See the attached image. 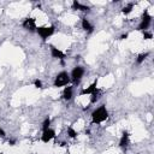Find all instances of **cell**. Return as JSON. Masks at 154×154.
Segmentation results:
<instances>
[{
  "label": "cell",
  "instance_id": "1",
  "mask_svg": "<svg viewBox=\"0 0 154 154\" xmlns=\"http://www.w3.org/2000/svg\"><path fill=\"white\" fill-rule=\"evenodd\" d=\"M107 118H108V112L106 109V106H103V105L97 107L96 109H94L91 113V122L94 124H100V123L105 122Z\"/></svg>",
  "mask_w": 154,
  "mask_h": 154
},
{
  "label": "cell",
  "instance_id": "2",
  "mask_svg": "<svg viewBox=\"0 0 154 154\" xmlns=\"http://www.w3.org/2000/svg\"><path fill=\"white\" fill-rule=\"evenodd\" d=\"M70 81H71L70 75H69L67 72H65V71H61V72H59V73L55 76V78H54V83H53V84H54V87L60 88V87L67 85Z\"/></svg>",
  "mask_w": 154,
  "mask_h": 154
},
{
  "label": "cell",
  "instance_id": "3",
  "mask_svg": "<svg viewBox=\"0 0 154 154\" xmlns=\"http://www.w3.org/2000/svg\"><path fill=\"white\" fill-rule=\"evenodd\" d=\"M36 32L38 34V36L42 40H47L49 36H52L54 34V26L49 25V26H37L36 28Z\"/></svg>",
  "mask_w": 154,
  "mask_h": 154
},
{
  "label": "cell",
  "instance_id": "4",
  "mask_svg": "<svg viewBox=\"0 0 154 154\" xmlns=\"http://www.w3.org/2000/svg\"><path fill=\"white\" fill-rule=\"evenodd\" d=\"M150 22H152V16H150V14L148 13V11L146 10V11L143 12V14H142V19H141V23H140L138 26H137V30H140V31H146V30L149 28Z\"/></svg>",
  "mask_w": 154,
  "mask_h": 154
},
{
  "label": "cell",
  "instance_id": "5",
  "mask_svg": "<svg viewBox=\"0 0 154 154\" xmlns=\"http://www.w3.org/2000/svg\"><path fill=\"white\" fill-rule=\"evenodd\" d=\"M83 75H84V69H83L82 66H76V67H73V70L71 71L70 78H71L73 82H79L81 78L83 77Z\"/></svg>",
  "mask_w": 154,
  "mask_h": 154
},
{
  "label": "cell",
  "instance_id": "6",
  "mask_svg": "<svg viewBox=\"0 0 154 154\" xmlns=\"http://www.w3.org/2000/svg\"><path fill=\"white\" fill-rule=\"evenodd\" d=\"M54 137H55V131L52 130V129H47V130H43L42 136H41V141H42L43 143H48V142L52 141Z\"/></svg>",
  "mask_w": 154,
  "mask_h": 154
},
{
  "label": "cell",
  "instance_id": "7",
  "mask_svg": "<svg viewBox=\"0 0 154 154\" xmlns=\"http://www.w3.org/2000/svg\"><path fill=\"white\" fill-rule=\"evenodd\" d=\"M23 28L24 29H26V30H29V31H36V22H35V19L34 18H26V19H24V22H23Z\"/></svg>",
  "mask_w": 154,
  "mask_h": 154
},
{
  "label": "cell",
  "instance_id": "8",
  "mask_svg": "<svg viewBox=\"0 0 154 154\" xmlns=\"http://www.w3.org/2000/svg\"><path fill=\"white\" fill-rule=\"evenodd\" d=\"M51 54H52V57L55 58V59H60V60H63V59L65 58L64 52H61L60 49H58V48L54 47V46H51Z\"/></svg>",
  "mask_w": 154,
  "mask_h": 154
},
{
  "label": "cell",
  "instance_id": "9",
  "mask_svg": "<svg viewBox=\"0 0 154 154\" xmlns=\"http://www.w3.org/2000/svg\"><path fill=\"white\" fill-rule=\"evenodd\" d=\"M129 144V132L128 131H123L122 134V137H120V141H119V147L125 149Z\"/></svg>",
  "mask_w": 154,
  "mask_h": 154
},
{
  "label": "cell",
  "instance_id": "10",
  "mask_svg": "<svg viewBox=\"0 0 154 154\" xmlns=\"http://www.w3.org/2000/svg\"><path fill=\"white\" fill-rule=\"evenodd\" d=\"M96 85H97V81H94V83H91L88 88H84L81 93H79V95H87V94H93L97 88H96Z\"/></svg>",
  "mask_w": 154,
  "mask_h": 154
},
{
  "label": "cell",
  "instance_id": "11",
  "mask_svg": "<svg viewBox=\"0 0 154 154\" xmlns=\"http://www.w3.org/2000/svg\"><path fill=\"white\" fill-rule=\"evenodd\" d=\"M82 28L85 30V31H88V32H91L93 31V25L90 24V22L87 19V18H82Z\"/></svg>",
  "mask_w": 154,
  "mask_h": 154
},
{
  "label": "cell",
  "instance_id": "12",
  "mask_svg": "<svg viewBox=\"0 0 154 154\" xmlns=\"http://www.w3.org/2000/svg\"><path fill=\"white\" fill-rule=\"evenodd\" d=\"M72 87H65L64 91H63V99L64 100H71L72 97Z\"/></svg>",
  "mask_w": 154,
  "mask_h": 154
},
{
  "label": "cell",
  "instance_id": "13",
  "mask_svg": "<svg viewBox=\"0 0 154 154\" xmlns=\"http://www.w3.org/2000/svg\"><path fill=\"white\" fill-rule=\"evenodd\" d=\"M72 7H73L75 10H79V11H83V12L89 11V7H88V6L82 5V4L78 2V1H73V2H72Z\"/></svg>",
  "mask_w": 154,
  "mask_h": 154
},
{
  "label": "cell",
  "instance_id": "14",
  "mask_svg": "<svg viewBox=\"0 0 154 154\" xmlns=\"http://www.w3.org/2000/svg\"><path fill=\"white\" fill-rule=\"evenodd\" d=\"M132 8H134V4H128L126 6H124L123 8H122V12H123V14H129V13H131V11H132Z\"/></svg>",
  "mask_w": 154,
  "mask_h": 154
},
{
  "label": "cell",
  "instance_id": "15",
  "mask_svg": "<svg viewBox=\"0 0 154 154\" xmlns=\"http://www.w3.org/2000/svg\"><path fill=\"white\" fill-rule=\"evenodd\" d=\"M149 55V53H142V54H140L138 57H137V59H136V64H142L144 60H146V58Z\"/></svg>",
  "mask_w": 154,
  "mask_h": 154
},
{
  "label": "cell",
  "instance_id": "16",
  "mask_svg": "<svg viewBox=\"0 0 154 154\" xmlns=\"http://www.w3.org/2000/svg\"><path fill=\"white\" fill-rule=\"evenodd\" d=\"M67 135H69L71 138H75V137L77 136V131H76L72 126H69V128H67Z\"/></svg>",
  "mask_w": 154,
  "mask_h": 154
},
{
  "label": "cell",
  "instance_id": "17",
  "mask_svg": "<svg viewBox=\"0 0 154 154\" xmlns=\"http://www.w3.org/2000/svg\"><path fill=\"white\" fill-rule=\"evenodd\" d=\"M49 125H51V118L47 117V118L43 120V123H42V129H43V130H47V129H49Z\"/></svg>",
  "mask_w": 154,
  "mask_h": 154
},
{
  "label": "cell",
  "instance_id": "18",
  "mask_svg": "<svg viewBox=\"0 0 154 154\" xmlns=\"http://www.w3.org/2000/svg\"><path fill=\"white\" fill-rule=\"evenodd\" d=\"M97 99H99V89H96V90L91 94V99H90V101L94 103V102H96Z\"/></svg>",
  "mask_w": 154,
  "mask_h": 154
},
{
  "label": "cell",
  "instance_id": "19",
  "mask_svg": "<svg viewBox=\"0 0 154 154\" xmlns=\"http://www.w3.org/2000/svg\"><path fill=\"white\" fill-rule=\"evenodd\" d=\"M153 37V35H152V32H149L148 30H146V31H143V38L144 40H150Z\"/></svg>",
  "mask_w": 154,
  "mask_h": 154
},
{
  "label": "cell",
  "instance_id": "20",
  "mask_svg": "<svg viewBox=\"0 0 154 154\" xmlns=\"http://www.w3.org/2000/svg\"><path fill=\"white\" fill-rule=\"evenodd\" d=\"M34 85H35L36 88H42V82H41L40 79H35V81H34Z\"/></svg>",
  "mask_w": 154,
  "mask_h": 154
},
{
  "label": "cell",
  "instance_id": "21",
  "mask_svg": "<svg viewBox=\"0 0 154 154\" xmlns=\"http://www.w3.org/2000/svg\"><path fill=\"white\" fill-rule=\"evenodd\" d=\"M125 38H128V34H123L120 36V40H125Z\"/></svg>",
  "mask_w": 154,
  "mask_h": 154
},
{
  "label": "cell",
  "instance_id": "22",
  "mask_svg": "<svg viewBox=\"0 0 154 154\" xmlns=\"http://www.w3.org/2000/svg\"><path fill=\"white\" fill-rule=\"evenodd\" d=\"M0 137H5V131L2 129H0Z\"/></svg>",
  "mask_w": 154,
  "mask_h": 154
},
{
  "label": "cell",
  "instance_id": "23",
  "mask_svg": "<svg viewBox=\"0 0 154 154\" xmlns=\"http://www.w3.org/2000/svg\"><path fill=\"white\" fill-rule=\"evenodd\" d=\"M10 144H11V146H14V141H13V140H12V141H10Z\"/></svg>",
  "mask_w": 154,
  "mask_h": 154
},
{
  "label": "cell",
  "instance_id": "24",
  "mask_svg": "<svg viewBox=\"0 0 154 154\" xmlns=\"http://www.w3.org/2000/svg\"><path fill=\"white\" fill-rule=\"evenodd\" d=\"M0 154H4V153H0Z\"/></svg>",
  "mask_w": 154,
  "mask_h": 154
}]
</instances>
